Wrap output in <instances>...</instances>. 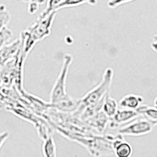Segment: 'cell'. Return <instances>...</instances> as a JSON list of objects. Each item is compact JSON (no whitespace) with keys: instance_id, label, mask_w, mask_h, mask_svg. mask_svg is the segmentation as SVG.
<instances>
[{"instance_id":"1","label":"cell","mask_w":157,"mask_h":157,"mask_svg":"<svg viewBox=\"0 0 157 157\" xmlns=\"http://www.w3.org/2000/svg\"><path fill=\"white\" fill-rule=\"evenodd\" d=\"M57 13L43 11L36 21L22 31L20 38V55L24 62L36 43L50 36Z\"/></svg>"},{"instance_id":"15","label":"cell","mask_w":157,"mask_h":157,"mask_svg":"<svg viewBox=\"0 0 157 157\" xmlns=\"http://www.w3.org/2000/svg\"><path fill=\"white\" fill-rule=\"evenodd\" d=\"M133 1H135V0H109L107 2V6L110 9H116L123 4L128 3V2H133Z\"/></svg>"},{"instance_id":"7","label":"cell","mask_w":157,"mask_h":157,"mask_svg":"<svg viewBox=\"0 0 157 157\" xmlns=\"http://www.w3.org/2000/svg\"><path fill=\"white\" fill-rule=\"evenodd\" d=\"M144 102L142 96L137 94H127L123 97L119 101V107L136 110Z\"/></svg>"},{"instance_id":"6","label":"cell","mask_w":157,"mask_h":157,"mask_svg":"<svg viewBox=\"0 0 157 157\" xmlns=\"http://www.w3.org/2000/svg\"><path fill=\"white\" fill-rule=\"evenodd\" d=\"M123 137V135L119 134L116 138L113 140L112 143V148L116 156L130 157L133 153V148L130 143L126 141Z\"/></svg>"},{"instance_id":"10","label":"cell","mask_w":157,"mask_h":157,"mask_svg":"<svg viewBox=\"0 0 157 157\" xmlns=\"http://www.w3.org/2000/svg\"><path fill=\"white\" fill-rule=\"evenodd\" d=\"M42 152L45 157H56L57 156V147L52 135H48L43 139Z\"/></svg>"},{"instance_id":"16","label":"cell","mask_w":157,"mask_h":157,"mask_svg":"<svg viewBox=\"0 0 157 157\" xmlns=\"http://www.w3.org/2000/svg\"><path fill=\"white\" fill-rule=\"evenodd\" d=\"M39 6L40 4L37 2V1H30L29 2V6H28V12L29 14H35L39 9Z\"/></svg>"},{"instance_id":"9","label":"cell","mask_w":157,"mask_h":157,"mask_svg":"<svg viewBox=\"0 0 157 157\" xmlns=\"http://www.w3.org/2000/svg\"><path fill=\"white\" fill-rule=\"evenodd\" d=\"M136 110L140 116L146 118L147 120L152 122L154 125L157 126V107H152L147 105H141Z\"/></svg>"},{"instance_id":"19","label":"cell","mask_w":157,"mask_h":157,"mask_svg":"<svg viewBox=\"0 0 157 157\" xmlns=\"http://www.w3.org/2000/svg\"><path fill=\"white\" fill-rule=\"evenodd\" d=\"M151 48H152L155 52H157V42L153 41L151 43Z\"/></svg>"},{"instance_id":"3","label":"cell","mask_w":157,"mask_h":157,"mask_svg":"<svg viewBox=\"0 0 157 157\" xmlns=\"http://www.w3.org/2000/svg\"><path fill=\"white\" fill-rule=\"evenodd\" d=\"M114 71L112 68H107L104 71L100 83L87 92L80 99L78 107H82L90 111H94L101 108L104 99L109 94L111 85L113 79Z\"/></svg>"},{"instance_id":"12","label":"cell","mask_w":157,"mask_h":157,"mask_svg":"<svg viewBox=\"0 0 157 157\" xmlns=\"http://www.w3.org/2000/svg\"><path fill=\"white\" fill-rule=\"evenodd\" d=\"M11 21V14L6 6L0 3V30L6 27Z\"/></svg>"},{"instance_id":"8","label":"cell","mask_w":157,"mask_h":157,"mask_svg":"<svg viewBox=\"0 0 157 157\" xmlns=\"http://www.w3.org/2000/svg\"><path fill=\"white\" fill-rule=\"evenodd\" d=\"M119 109V103L115 98L108 94L105 98L101 105V111L109 119L113 117Z\"/></svg>"},{"instance_id":"2","label":"cell","mask_w":157,"mask_h":157,"mask_svg":"<svg viewBox=\"0 0 157 157\" xmlns=\"http://www.w3.org/2000/svg\"><path fill=\"white\" fill-rule=\"evenodd\" d=\"M72 60L73 57L71 54H66L64 55L61 71L56 78L50 94V101L52 105L65 111L72 110L78 107L80 104V99L75 100L68 96L66 92L67 77Z\"/></svg>"},{"instance_id":"21","label":"cell","mask_w":157,"mask_h":157,"mask_svg":"<svg viewBox=\"0 0 157 157\" xmlns=\"http://www.w3.org/2000/svg\"><path fill=\"white\" fill-rule=\"evenodd\" d=\"M154 106H155V107H157V97L156 98H155V100H154Z\"/></svg>"},{"instance_id":"17","label":"cell","mask_w":157,"mask_h":157,"mask_svg":"<svg viewBox=\"0 0 157 157\" xmlns=\"http://www.w3.org/2000/svg\"><path fill=\"white\" fill-rule=\"evenodd\" d=\"M10 137V133L8 131H2L0 133V149L3 146L4 143L7 141Z\"/></svg>"},{"instance_id":"22","label":"cell","mask_w":157,"mask_h":157,"mask_svg":"<svg viewBox=\"0 0 157 157\" xmlns=\"http://www.w3.org/2000/svg\"><path fill=\"white\" fill-rule=\"evenodd\" d=\"M153 41L157 42V34H155V36H153Z\"/></svg>"},{"instance_id":"4","label":"cell","mask_w":157,"mask_h":157,"mask_svg":"<svg viewBox=\"0 0 157 157\" xmlns=\"http://www.w3.org/2000/svg\"><path fill=\"white\" fill-rule=\"evenodd\" d=\"M155 127L153 123L146 118L140 116L132 121L123 125L118 130V133L123 136H139L145 135L151 133Z\"/></svg>"},{"instance_id":"5","label":"cell","mask_w":157,"mask_h":157,"mask_svg":"<svg viewBox=\"0 0 157 157\" xmlns=\"http://www.w3.org/2000/svg\"><path fill=\"white\" fill-rule=\"evenodd\" d=\"M138 116H140V114L137 110L119 107L116 114L109 119V126L110 128L116 129L120 126L125 125L129 122L132 121Z\"/></svg>"},{"instance_id":"11","label":"cell","mask_w":157,"mask_h":157,"mask_svg":"<svg viewBox=\"0 0 157 157\" xmlns=\"http://www.w3.org/2000/svg\"><path fill=\"white\" fill-rule=\"evenodd\" d=\"M97 3H98V0H63L61 4L57 7L56 11H58L64 8L76 7L83 4L94 6Z\"/></svg>"},{"instance_id":"23","label":"cell","mask_w":157,"mask_h":157,"mask_svg":"<svg viewBox=\"0 0 157 157\" xmlns=\"http://www.w3.org/2000/svg\"><path fill=\"white\" fill-rule=\"evenodd\" d=\"M18 1H21V2H29L31 0H18Z\"/></svg>"},{"instance_id":"14","label":"cell","mask_w":157,"mask_h":157,"mask_svg":"<svg viewBox=\"0 0 157 157\" xmlns=\"http://www.w3.org/2000/svg\"><path fill=\"white\" fill-rule=\"evenodd\" d=\"M63 0H47V7L44 10L45 12L50 13L52 11H56V9Z\"/></svg>"},{"instance_id":"18","label":"cell","mask_w":157,"mask_h":157,"mask_svg":"<svg viewBox=\"0 0 157 157\" xmlns=\"http://www.w3.org/2000/svg\"><path fill=\"white\" fill-rule=\"evenodd\" d=\"M6 104V101L5 97L3 96L2 92L0 91V109H5Z\"/></svg>"},{"instance_id":"20","label":"cell","mask_w":157,"mask_h":157,"mask_svg":"<svg viewBox=\"0 0 157 157\" xmlns=\"http://www.w3.org/2000/svg\"><path fill=\"white\" fill-rule=\"evenodd\" d=\"M34 1H35V0H34ZM36 1H37V2H39V3L40 4V5H42V4L45 3V2H47V0H36Z\"/></svg>"},{"instance_id":"13","label":"cell","mask_w":157,"mask_h":157,"mask_svg":"<svg viewBox=\"0 0 157 157\" xmlns=\"http://www.w3.org/2000/svg\"><path fill=\"white\" fill-rule=\"evenodd\" d=\"M13 32L6 26L0 30V51L4 48L7 44H9L12 39Z\"/></svg>"}]
</instances>
